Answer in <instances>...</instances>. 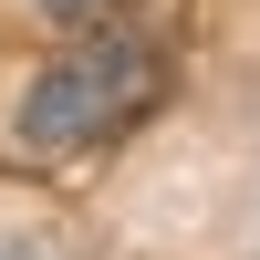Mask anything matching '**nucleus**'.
<instances>
[{
  "label": "nucleus",
  "instance_id": "f257e3e1",
  "mask_svg": "<svg viewBox=\"0 0 260 260\" xmlns=\"http://www.w3.org/2000/svg\"><path fill=\"white\" fill-rule=\"evenodd\" d=\"M167 94V42L136 21H83V42H62L11 104V136L31 156H83L146 125V104Z\"/></svg>",
  "mask_w": 260,
  "mask_h": 260
},
{
  "label": "nucleus",
  "instance_id": "f03ea898",
  "mask_svg": "<svg viewBox=\"0 0 260 260\" xmlns=\"http://www.w3.org/2000/svg\"><path fill=\"white\" fill-rule=\"evenodd\" d=\"M31 11H42V21H104L115 0H31Z\"/></svg>",
  "mask_w": 260,
  "mask_h": 260
},
{
  "label": "nucleus",
  "instance_id": "7ed1b4c3",
  "mask_svg": "<svg viewBox=\"0 0 260 260\" xmlns=\"http://www.w3.org/2000/svg\"><path fill=\"white\" fill-rule=\"evenodd\" d=\"M0 260H62L52 240H0Z\"/></svg>",
  "mask_w": 260,
  "mask_h": 260
}]
</instances>
